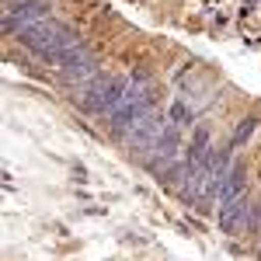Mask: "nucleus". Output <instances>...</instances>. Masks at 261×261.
I'll list each match as a JSON object with an SVG mask.
<instances>
[{"label":"nucleus","mask_w":261,"mask_h":261,"mask_svg":"<svg viewBox=\"0 0 261 261\" xmlns=\"http://www.w3.org/2000/svg\"><path fill=\"white\" fill-rule=\"evenodd\" d=\"M18 42L24 49H32V53L45 63H63L73 49H81V35H77L70 24L53 21V18H45V21H39V24H32L28 32H21Z\"/></svg>","instance_id":"obj_1"},{"label":"nucleus","mask_w":261,"mask_h":261,"mask_svg":"<svg viewBox=\"0 0 261 261\" xmlns=\"http://www.w3.org/2000/svg\"><path fill=\"white\" fill-rule=\"evenodd\" d=\"M150 108H153V87L146 84V77H129V91H125V98L108 112V129L122 136L133 122H140L143 115H150Z\"/></svg>","instance_id":"obj_2"},{"label":"nucleus","mask_w":261,"mask_h":261,"mask_svg":"<svg viewBox=\"0 0 261 261\" xmlns=\"http://www.w3.org/2000/svg\"><path fill=\"white\" fill-rule=\"evenodd\" d=\"M129 91V77H94V81L81 84V94H77V105L91 115H108Z\"/></svg>","instance_id":"obj_3"},{"label":"nucleus","mask_w":261,"mask_h":261,"mask_svg":"<svg viewBox=\"0 0 261 261\" xmlns=\"http://www.w3.org/2000/svg\"><path fill=\"white\" fill-rule=\"evenodd\" d=\"M164 125H167V119H164V115H157V112H150V115H143L140 122H133V125L122 133L119 140H122V146H125L133 157H143V161H146V157L153 153L157 140H161Z\"/></svg>","instance_id":"obj_4"},{"label":"nucleus","mask_w":261,"mask_h":261,"mask_svg":"<svg viewBox=\"0 0 261 261\" xmlns=\"http://www.w3.org/2000/svg\"><path fill=\"white\" fill-rule=\"evenodd\" d=\"M49 18V0H7L4 11V32L7 35H21L32 24Z\"/></svg>","instance_id":"obj_5"},{"label":"nucleus","mask_w":261,"mask_h":261,"mask_svg":"<svg viewBox=\"0 0 261 261\" xmlns=\"http://www.w3.org/2000/svg\"><path fill=\"white\" fill-rule=\"evenodd\" d=\"M56 70H60V77L66 84H77L81 87V84L98 77V60H94V53L87 45H81V49H73L63 63H56Z\"/></svg>","instance_id":"obj_6"},{"label":"nucleus","mask_w":261,"mask_h":261,"mask_svg":"<svg viewBox=\"0 0 261 261\" xmlns=\"http://www.w3.org/2000/svg\"><path fill=\"white\" fill-rule=\"evenodd\" d=\"M247 205H251V199L247 195H237V199H230V202H223L220 205V230L223 233H237V230H244V213H247Z\"/></svg>","instance_id":"obj_7"},{"label":"nucleus","mask_w":261,"mask_h":261,"mask_svg":"<svg viewBox=\"0 0 261 261\" xmlns=\"http://www.w3.org/2000/svg\"><path fill=\"white\" fill-rule=\"evenodd\" d=\"M244 178H247V171H244V164L241 161H233L230 164V171L220 178V185H216V205H223V202H230V199H237L244 192Z\"/></svg>","instance_id":"obj_8"},{"label":"nucleus","mask_w":261,"mask_h":261,"mask_svg":"<svg viewBox=\"0 0 261 261\" xmlns=\"http://www.w3.org/2000/svg\"><path fill=\"white\" fill-rule=\"evenodd\" d=\"M209 129H195V136H192V143H188V157H185V164L188 167H202V164L209 161Z\"/></svg>","instance_id":"obj_9"},{"label":"nucleus","mask_w":261,"mask_h":261,"mask_svg":"<svg viewBox=\"0 0 261 261\" xmlns=\"http://www.w3.org/2000/svg\"><path fill=\"white\" fill-rule=\"evenodd\" d=\"M254 125H258V119H254V115H247V119H244L241 125L233 129V140H230V150H241L244 143L251 140V133H254Z\"/></svg>","instance_id":"obj_10"},{"label":"nucleus","mask_w":261,"mask_h":261,"mask_svg":"<svg viewBox=\"0 0 261 261\" xmlns=\"http://www.w3.org/2000/svg\"><path fill=\"white\" fill-rule=\"evenodd\" d=\"M244 233H261V202H251L244 213Z\"/></svg>","instance_id":"obj_11"},{"label":"nucleus","mask_w":261,"mask_h":261,"mask_svg":"<svg viewBox=\"0 0 261 261\" xmlns=\"http://www.w3.org/2000/svg\"><path fill=\"white\" fill-rule=\"evenodd\" d=\"M171 122H174V125H188V122H192V108H188L185 101H174V105H171Z\"/></svg>","instance_id":"obj_12"}]
</instances>
